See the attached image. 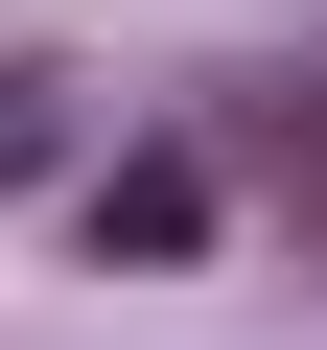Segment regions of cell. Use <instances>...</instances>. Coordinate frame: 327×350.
I'll list each match as a JSON object with an SVG mask.
<instances>
[{"mask_svg":"<svg viewBox=\"0 0 327 350\" xmlns=\"http://www.w3.org/2000/svg\"><path fill=\"white\" fill-rule=\"evenodd\" d=\"M94 234H117V257H187V234H211V163H117Z\"/></svg>","mask_w":327,"mask_h":350,"instance_id":"obj_1","label":"cell"},{"mask_svg":"<svg viewBox=\"0 0 327 350\" xmlns=\"http://www.w3.org/2000/svg\"><path fill=\"white\" fill-rule=\"evenodd\" d=\"M47 94H70V70H0V187L47 163Z\"/></svg>","mask_w":327,"mask_h":350,"instance_id":"obj_2","label":"cell"}]
</instances>
